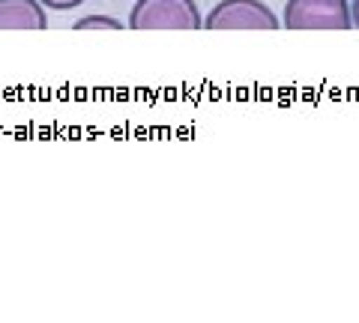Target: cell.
I'll return each instance as SVG.
<instances>
[{"mask_svg":"<svg viewBox=\"0 0 359 323\" xmlns=\"http://www.w3.org/2000/svg\"><path fill=\"white\" fill-rule=\"evenodd\" d=\"M39 4L45 9H57V13H66V9H75V6H81L84 0H39Z\"/></svg>","mask_w":359,"mask_h":323,"instance_id":"obj_6","label":"cell"},{"mask_svg":"<svg viewBox=\"0 0 359 323\" xmlns=\"http://www.w3.org/2000/svg\"><path fill=\"white\" fill-rule=\"evenodd\" d=\"M48 15L39 0H0V30H45Z\"/></svg>","mask_w":359,"mask_h":323,"instance_id":"obj_4","label":"cell"},{"mask_svg":"<svg viewBox=\"0 0 359 323\" xmlns=\"http://www.w3.org/2000/svg\"><path fill=\"white\" fill-rule=\"evenodd\" d=\"M351 27L359 30V0H353V4H351Z\"/></svg>","mask_w":359,"mask_h":323,"instance_id":"obj_7","label":"cell"},{"mask_svg":"<svg viewBox=\"0 0 359 323\" xmlns=\"http://www.w3.org/2000/svg\"><path fill=\"white\" fill-rule=\"evenodd\" d=\"M123 25L117 18H108V15H90L75 21V30H120Z\"/></svg>","mask_w":359,"mask_h":323,"instance_id":"obj_5","label":"cell"},{"mask_svg":"<svg viewBox=\"0 0 359 323\" xmlns=\"http://www.w3.org/2000/svg\"><path fill=\"white\" fill-rule=\"evenodd\" d=\"M287 30H347L351 4L347 0H287L278 18Z\"/></svg>","mask_w":359,"mask_h":323,"instance_id":"obj_2","label":"cell"},{"mask_svg":"<svg viewBox=\"0 0 359 323\" xmlns=\"http://www.w3.org/2000/svg\"><path fill=\"white\" fill-rule=\"evenodd\" d=\"M207 30H278L282 21L264 0H219L204 18Z\"/></svg>","mask_w":359,"mask_h":323,"instance_id":"obj_3","label":"cell"},{"mask_svg":"<svg viewBox=\"0 0 359 323\" xmlns=\"http://www.w3.org/2000/svg\"><path fill=\"white\" fill-rule=\"evenodd\" d=\"M132 30H201L204 18L195 0H135L129 13Z\"/></svg>","mask_w":359,"mask_h":323,"instance_id":"obj_1","label":"cell"}]
</instances>
